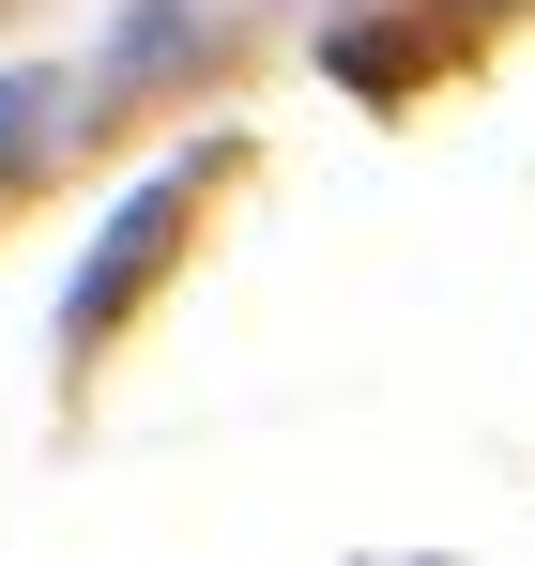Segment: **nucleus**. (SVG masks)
Instances as JSON below:
<instances>
[{
	"label": "nucleus",
	"mask_w": 535,
	"mask_h": 566,
	"mask_svg": "<svg viewBox=\"0 0 535 566\" xmlns=\"http://www.w3.org/2000/svg\"><path fill=\"white\" fill-rule=\"evenodd\" d=\"M183 199H199V185H183V169H154V185L107 214V245H92V261H77V291H62V337H77V353L107 337V322H123V291L154 276V245L183 230Z\"/></svg>",
	"instance_id": "nucleus-1"
},
{
	"label": "nucleus",
	"mask_w": 535,
	"mask_h": 566,
	"mask_svg": "<svg viewBox=\"0 0 535 566\" xmlns=\"http://www.w3.org/2000/svg\"><path fill=\"white\" fill-rule=\"evenodd\" d=\"M62 123V77H0V185L31 169V138Z\"/></svg>",
	"instance_id": "nucleus-2"
}]
</instances>
